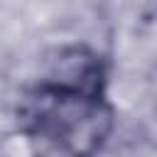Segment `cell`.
Segmentation results:
<instances>
[{
    "label": "cell",
    "mask_w": 157,
    "mask_h": 157,
    "mask_svg": "<svg viewBox=\"0 0 157 157\" xmlns=\"http://www.w3.org/2000/svg\"><path fill=\"white\" fill-rule=\"evenodd\" d=\"M29 128L66 157H96L115 130L105 96H71L44 86L29 98Z\"/></svg>",
    "instance_id": "obj_1"
},
{
    "label": "cell",
    "mask_w": 157,
    "mask_h": 157,
    "mask_svg": "<svg viewBox=\"0 0 157 157\" xmlns=\"http://www.w3.org/2000/svg\"><path fill=\"white\" fill-rule=\"evenodd\" d=\"M108 69L103 56L86 44L59 47L47 61L39 86L71 96H105Z\"/></svg>",
    "instance_id": "obj_2"
},
{
    "label": "cell",
    "mask_w": 157,
    "mask_h": 157,
    "mask_svg": "<svg viewBox=\"0 0 157 157\" xmlns=\"http://www.w3.org/2000/svg\"><path fill=\"white\" fill-rule=\"evenodd\" d=\"M44 142L34 128L22 125L0 137V157H44Z\"/></svg>",
    "instance_id": "obj_3"
},
{
    "label": "cell",
    "mask_w": 157,
    "mask_h": 157,
    "mask_svg": "<svg viewBox=\"0 0 157 157\" xmlns=\"http://www.w3.org/2000/svg\"><path fill=\"white\" fill-rule=\"evenodd\" d=\"M155 96H157V76H155Z\"/></svg>",
    "instance_id": "obj_4"
}]
</instances>
